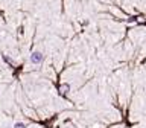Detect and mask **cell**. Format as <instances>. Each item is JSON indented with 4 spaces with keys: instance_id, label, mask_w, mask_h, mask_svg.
<instances>
[{
    "instance_id": "6da1fadb",
    "label": "cell",
    "mask_w": 146,
    "mask_h": 128,
    "mask_svg": "<svg viewBox=\"0 0 146 128\" xmlns=\"http://www.w3.org/2000/svg\"><path fill=\"white\" fill-rule=\"evenodd\" d=\"M44 59V55L43 52H40V50H35V52H32L31 55V63L32 64H40L41 61Z\"/></svg>"
},
{
    "instance_id": "3957f363",
    "label": "cell",
    "mask_w": 146,
    "mask_h": 128,
    "mask_svg": "<svg viewBox=\"0 0 146 128\" xmlns=\"http://www.w3.org/2000/svg\"><path fill=\"white\" fill-rule=\"evenodd\" d=\"M61 93H66V91H68V85H61Z\"/></svg>"
},
{
    "instance_id": "7a4b0ae2",
    "label": "cell",
    "mask_w": 146,
    "mask_h": 128,
    "mask_svg": "<svg viewBox=\"0 0 146 128\" xmlns=\"http://www.w3.org/2000/svg\"><path fill=\"white\" fill-rule=\"evenodd\" d=\"M14 128H27V127H26V123H23V122H15L14 123Z\"/></svg>"
}]
</instances>
